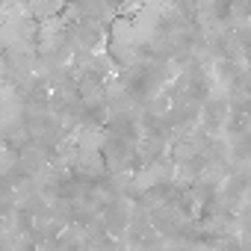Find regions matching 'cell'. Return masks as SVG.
<instances>
[{"label": "cell", "instance_id": "obj_2", "mask_svg": "<svg viewBox=\"0 0 251 251\" xmlns=\"http://www.w3.org/2000/svg\"><path fill=\"white\" fill-rule=\"evenodd\" d=\"M100 145H103V133L98 127H83L77 133V151L80 154H100Z\"/></svg>", "mask_w": 251, "mask_h": 251}, {"label": "cell", "instance_id": "obj_1", "mask_svg": "<svg viewBox=\"0 0 251 251\" xmlns=\"http://www.w3.org/2000/svg\"><path fill=\"white\" fill-rule=\"evenodd\" d=\"M109 39H112V50L118 56H133L136 48L145 45L142 36H139V30H136V21L133 18H118L112 24V30H109Z\"/></svg>", "mask_w": 251, "mask_h": 251}, {"label": "cell", "instance_id": "obj_3", "mask_svg": "<svg viewBox=\"0 0 251 251\" xmlns=\"http://www.w3.org/2000/svg\"><path fill=\"white\" fill-rule=\"evenodd\" d=\"M15 166V154L9 151V148H3V145H0V175H3V172H9Z\"/></svg>", "mask_w": 251, "mask_h": 251}]
</instances>
